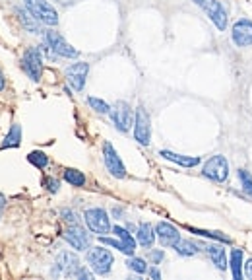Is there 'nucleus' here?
<instances>
[{"instance_id":"f257e3e1","label":"nucleus","mask_w":252,"mask_h":280,"mask_svg":"<svg viewBox=\"0 0 252 280\" xmlns=\"http://www.w3.org/2000/svg\"><path fill=\"white\" fill-rule=\"evenodd\" d=\"M25 8L45 26L58 24V12L49 4V0H25Z\"/></svg>"},{"instance_id":"f03ea898","label":"nucleus","mask_w":252,"mask_h":280,"mask_svg":"<svg viewBox=\"0 0 252 280\" xmlns=\"http://www.w3.org/2000/svg\"><path fill=\"white\" fill-rule=\"evenodd\" d=\"M88 263L95 274H109L113 267V253L105 247H89Z\"/></svg>"},{"instance_id":"7ed1b4c3","label":"nucleus","mask_w":252,"mask_h":280,"mask_svg":"<svg viewBox=\"0 0 252 280\" xmlns=\"http://www.w3.org/2000/svg\"><path fill=\"white\" fill-rule=\"evenodd\" d=\"M204 177L212 179L215 183H223L229 177V162H227L225 156L217 154V156H212L206 164H204V169H202Z\"/></svg>"},{"instance_id":"20e7f679","label":"nucleus","mask_w":252,"mask_h":280,"mask_svg":"<svg viewBox=\"0 0 252 280\" xmlns=\"http://www.w3.org/2000/svg\"><path fill=\"white\" fill-rule=\"evenodd\" d=\"M84 220H86L88 228L93 234L105 236V234L111 231V220H109V214L103 208H89V210H86L84 212Z\"/></svg>"},{"instance_id":"39448f33","label":"nucleus","mask_w":252,"mask_h":280,"mask_svg":"<svg viewBox=\"0 0 252 280\" xmlns=\"http://www.w3.org/2000/svg\"><path fill=\"white\" fill-rule=\"evenodd\" d=\"M22 68H24L25 74L31 78L33 82L41 80V74H43V57H41V51H39L37 47H29L25 51L24 59H22Z\"/></svg>"},{"instance_id":"423d86ee","label":"nucleus","mask_w":252,"mask_h":280,"mask_svg":"<svg viewBox=\"0 0 252 280\" xmlns=\"http://www.w3.org/2000/svg\"><path fill=\"white\" fill-rule=\"evenodd\" d=\"M45 41H47V47H49L50 51L54 53V55H58V57H66V59H76L80 53L76 51L74 47L66 41V39L60 35V33H56V31H47V35H45Z\"/></svg>"},{"instance_id":"0eeeda50","label":"nucleus","mask_w":252,"mask_h":280,"mask_svg":"<svg viewBox=\"0 0 252 280\" xmlns=\"http://www.w3.org/2000/svg\"><path fill=\"white\" fill-rule=\"evenodd\" d=\"M82 268L78 257L70 251H64V253L58 255L56 263H54V268H52V276H78V270Z\"/></svg>"},{"instance_id":"6e6552de","label":"nucleus","mask_w":252,"mask_h":280,"mask_svg":"<svg viewBox=\"0 0 252 280\" xmlns=\"http://www.w3.org/2000/svg\"><path fill=\"white\" fill-rule=\"evenodd\" d=\"M134 138L138 140L140 144L148 146L151 140V121L150 113L140 105L136 109V121H134Z\"/></svg>"},{"instance_id":"1a4fd4ad","label":"nucleus","mask_w":252,"mask_h":280,"mask_svg":"<svg viewBox=\"0 0 252 280\" xmlns=\"http://www.w3.org/2000/svg\"><path fill=\"white\" fill-rule=\"evenodd\" d=\"M64 240L70 243L74 249L78 251H86L89 249V243H91V236H89L86 229L80 226V222L78 224H70L66 231H64Z\"/></svg>"},{"instance_id":"9d476101","label":"nucleus","mask_w":252,"mask_h":280,"mask_svg":"<svg viewBox=\"0 0 252 280\" xmlns=\"http://www.w3.org/2000/svg\"><path fill=\"white\" fill-rule=\"evenodd\" d=\"M103 160H105L107 169L111 171V175H114V177H118V179H122L126 175L124 164H122L120 156L116 154V150H114V146L111 142H105V144H103Z\"/></svg>"},{"instance_id":"9b49d317","label":"nucleus","mask_w":252,"mask_h":280,"mask_svg":"<svg viewBox=\"0 0 252 280\" xmlns=\"http://www.w3.org/2000/svg\"><path fill=\"white\" fill-rule=\"evenodd\" d=\"M111 117H113L114 127L118 128L120 132H126L130 128V125H132V119H134L132 109H130V105L126 102L114 103V107L111 109Z\"/></svg>"},{"instance_id":"f8f14e48","label":"nucleus","mask_w":252,"mask_h":280,"mask_svg":"<svg viewBox=\"0 0 252 280\" xmlns=\"http://www.w3.org/2000/svg\"><path fill=\"white\" fill-rule=\"evenodd\" d=\"M204 10H206L208 18L212 20V24H214L219 31H225L229 16H227L225 6H223L219 0H208V2H206V6H204Z\"/></svg>"},{"instance_id":"ddd939ff","label":"nucleus","mask_w":252,"mask_h":280,"mask_svg":"<svg viewBox=\"0 0 252 280\" xmlns=\"http://www.w3.org/2000/svg\"><path fill=\"white\" fill-rule=\"evenodd\" d=\"M88 72H89L88 63H74L66 68V80H68V84H70L76 91H82L84 86H86Z\"/></svg>"},{"instance_id":"4468645a","label":"nucleus","mask_w":252,"mask_h":280,"mask_svg":"<svg viewBox=\"0 0 252 280\" xmlns=\"http://www.w3.org/2000/svg\"><path fill=\"white\" fill-rule=\"evenodd\" d=\"M231 37L237 47H250L252 45V22L250 20H237L231 29Z\"/></svg>"},{"instance_id":"2eb2a0df","label":"nucleus","mask_w":252,"mask_h":280,"mask_svg":"<svg viewBox=\"0 0 252 280\" xmlns=\"http://www.w3.org/2000/svg\"><path fill=\"white\" fill-rule=\"evenodd\" d=\"M155 234H157V238H159V242H161L163 247H175L176 242L180 240L178 229L173 224H169V222H159L155 226Z\"/></svg>"},{"instance_id":"dca6fc26","label":"nucleus","mask_w":252,"mask_h":280,"mask_svg":"<svg viewBox=\"0 0 252 280\" xmlns=\"http://www.w3.org/2000/svg\"><path fill=\"white\" fill-rule=\"evenodd\" d=\"M159 156L165 158V160H169V162H175V164H178V166L182 167H194L200 164V158L198 156H182V154H175L171 152V150H161Z\"/></svg>"},{"instance_id":"f3484780","label":"nucleus","mask_w":252,"mask_h":280,"mask_svg":"<svg viewBox=\"0 0 252 280\" xmlns=\"http://www.w3.org/2000/svg\"><path fill=\"white\" fill-rule=\"evenodd\" d=\"M136 236H138V243L140 245H144V247H151L153 242H155V238H157V234H155L153 226L148 224V222H142V224H140Z\"/></svg>"},{"instance_id":"a211bd4d","label":"nucleus","mask_w":252,"mask_h":280,"mask_svg":"<svg viewBox=\"0 0 252 280\" xmlns=\"http://www.w3.org/2000/svg\"><path fill=\"white\" fill-rule=\"evenodd\" d=\"M206 251L210 255V259L214 261V265L219 270H225L227 268V257H225V249L221 247V245H215V243H210L208 247H206Z\"/></svg>"},{"instance_id":"6ab92c4d","label":"nucleus","mask_w":252,"mask_h":280,"mask_svg":"<svg viewBox=\"0 0 252 280\" xmlns=\"http://www.w3.org/2000/svg\"><path fill=\"white\" fill-rule=\"evenodd\" d=\"M20 142H22V127L20 125H12L10 127V132L6 134V138L2 142V150H6V148H16V146H20Z\"/></svg>"},{"instance_id":"aec40b11","label":"nucleus","mask_w":252,"mask_h":280,"mask_svg":"<svg viewBox=\"0 0 252 280\" xmlns=\"http://www.w3.org/2000/svg\"><path fill=\"white\" fill-rule=\"evenodd\" d=\"M229 267H231V272H233V278L235 280L242 278V251L240 249H233L231 251Z\"/></svg>"},{"instance_id":"412c9836","label":"nucleus","mask_w":252,"mask_h":280,"mask_svg":"<svg viewBox=\"0 0 252 280\" xmlns=\"http://www.w3.org/2000/svg\"><path fill=\"white\" fill-rule=\"evenodd\" d=\"M173 249H175L178 255H182V257H192V255H196L200 251L198 245L194 242H190V240H178Z\"/></svg>"},{"instance_id":"4be33fe9","label":"nucleus","mask_w":252,"mask_h":280,"mask_svg":"<svg viewBox=\"0 0 252 280\" xmlns=\"http://www.w3.org/2000/svg\"><path fill=\"white\" fill-rule=\"evenodd\" d=\"M64 181H68L72 187H84L86 185V175L78 169H72V167H66L64 169Z\"/></svg>"},{"instance_id":"5701e85b","label":"nucleus","mask_w":252,"mask_h":280,"mask_svg":"<svg viewBox=\"0 0 252 280\" xmlns=\"http://www.w3.org/2000/svg\"><path fill=\"white\" fill-rule=\"evenodd\" d=\"M18 14H20V20H22V24H24V27L27 29V31H31V33H39V29H37V18L33 16V14L29 12H25V10H18Z\"/></svg>"},{"instance_id":"b1692460","label":"nucleus","mask_w":252,"mask_h":280,"mask_svg":"<svg viewBox=\"0 0 252 280\" xmlns=\"http://www.w3.org/2000/svg\"><path fill=\"white\" fill-rule=\"evenodd\" d=\"M188 229L192 234H196V236H202V238H210V240H217V242H223V243H231V238H227L223 236L221 231H210V229H198V228H192L188 226Z\"/></svg>"},{"instance_id":"393cba45","label":"nucleus","mask_w":252,"mask_h":280,"mask_svg":"<svg viewBox=\"0 0 252 280\" xmlns=\"http://www.w3.org/2000/svg\"><path fill=\"white\" fill-rule=\"evenodd\" d=\"M99 242L103 245H109V247H114L118 251H122L124 255H134V249H130L122 240H113V238H105V236H99Z\"/></svg>"},{"instance_id":"a878e982","label":"nucleus","mask_w":252,"mask_h":280,"mask_svg":"<svg viewBox=\"0 0 252 280\" xmlns=\"http://www.w3.org/2000/svg\"><path fill=\"white\" fill-rule=\"evenodd\" d=\"M27 160H29V164H33L35 167L39 169H43V167L49 166V156L45 152H41V150H35V152H31L27 156Z\"/></svg>"},{"instance_id":"bb28decb","label":"nucleus","mask_w":252,"mask_h":280,"mask_svg":"<svg viewBox=\"0 0 252 280\" xmlns=\"http://www.w3.org/2000/svg\"><path fill=\"white\" fill-rule=\"evenodd\" d=\"M126 267L130 268V270H134V272H138V274L148 272V265H146V261L140 259V257H132V255H130V259L126 261Z\"/></svg>"},{"instance_id":"cd10ccee","label":"nucleus","mask_w":252,"mask_h":280,"mask_svg":"<svg viewBox=\"0 0 252 280\" xmlns=\"http://www.w3.org/2000/svg\"><path fill=\"white\" fill-rule=\"evenodd\" d=\"M113 231H114V236H116L118 240H122V242H124L126 245L130 247V249H136V240H134V238L128 234V229H124L122 226H114Z\"/></svg>"},{"instance_id":"c85d7f7f","label":"nucleus","mask_w":252,"mask_h":280,"mask_svg":"<svg viewBox=\"0 0 252 280\" xmlns=\"http://www.w3.org/2000/svg\"><path fill=\"white\" fill-rule=\"evenodd\" d=\"M239 181H240V185H242V191L246 193V195L252 199V175H250V171H246V169H239Z\"/></svg>"},{"instance_id":"c756f323","label":"nucleus","mask_w":252,"mask_h":280,"mask_svg":"<svg viewBox=\"0 0 252 280\" xmlns=\"http://www.w3.org/2000/svg\"><path fill=\"white\" fill-rule=\"evenodd\" d=\"M88 103L97 111V113H111V107H109V103H105L103 100H99V98H88Z\"/></svg>"},{"instance_id":"7c9ffc66","label":"nucleus","mask_w":252,"mask_h":280,"mask_svg":"<svg viewBox=\"0 0 252 280\" xmlns=\"http://www.w3.org/2000/svg\"><path fill=\"white\" fill-rule=\"evenodd\" d=\"M43 185H45L47 191H50V193H58V187H60V183H58L54 177H47L45 181H43Z\"/></svg>"},{"instance_id":"2f4dec72","label":"nucleus","mask_w":252,"mask_h":280,"mask_svg":"<svg viewBox=\"0 0 252 280\" xmlns=\"http://www.w3.org/2000/svg\"><path fill=\"white\" fill-rule=\"evenodd\" d=\"M62 216H64V220H66L68 224H78V216H76L74 210H66V208H64Z\"/></svg>"},{"instance_id":"473e14b6","label":"nucleus","mask_w":252,"mask_h":280,"mask_svg":"<svg viewBox=\"0 0 252 280\" xmlns=\"http://www.w3.org/2000/svg\"><path fill=\"white\" fill-rule=\"evenodd\" d=\"M150 259L153 261V263H155V265H159V263H161V261L165 259V253L161 251V249H157V251H151Z\"/></svg>"},{"instance_id":"72a5a7b5","label":"nucleus","mask_w":252,"mask_h":280,"mask_svg":"<svg viewBox=\"0 0 252 280\" xmlns=\"http://www.w3.org/2000/svg\"><path fill=\"white\" fill-rule=\"evenodd\" d=\"M244 272H246V276H248V278H252V259L246 261V265H244Z\"/></svg>"},{"instance_id":"f704fd0d","label":"nucleus","mask_w":252,"mask_h":280,"mask_svg":"<svg viewBox=\"0 0 252 280\" xmlns=\"http://www.w3.org/2000/svg\"><path fill=\"white\" fill-rule=\"evenodd\" d=\"M4 208H6V199H4V195L0 193V218L4 214Z\"/></svg>"},{"instance_id":"c9c22d12","label":"nucleus","mask_w":252,"mask_h":280,"mask_svg":"<svg viewBox=\"0 0 252 280\" xmlns=\"http://www.w3.org/2000/svg\"><path fill=\"white\" fill-rule=\"evenodd\" d=\"M150 276H151V278H155V280L161 278V274H159V270H157V268H151V270H150Z\"/></svg>"},{"instance_id":"e433bc0d","label":"nucleus","mask_w":252,"mask_h":280,"mask_svg":"<svg viewBox=\"0 0 252 280\" xmlns=\"http://www.w3.org/2000/svg\"><path fill=\"white\" fill-rule=\"evenodd\" d=\"M4 86H6V78H4V74H2V70H0V91L4 89Z\"/></svg>"},{"instance_id":"4c0bfd02","label":"nucleus","mask_w":252,"mask_h":280,"mask_svg":"<svg viewBox=\"0 0 252 280\" xmlns=\"http://www.w3.org/2000/svg\"><path fill=\"white\" fill-rule=\"evenodd\" d=\"M192 2H194V4H198V6H200V8H204V6H206V2H208V0H192Z\"/></svg>"}]
</instances>
